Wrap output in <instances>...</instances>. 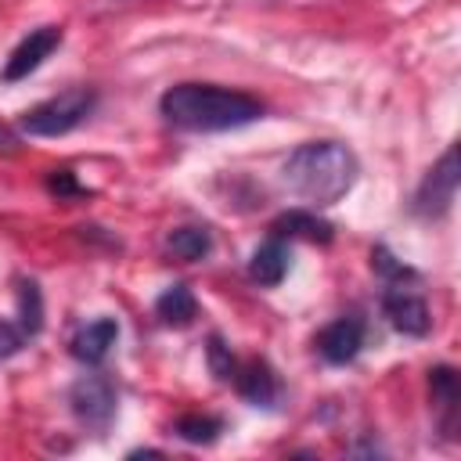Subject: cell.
<instances>
[{
    "mask_svg": "<svg viewBox=\"0 0 461 461\" xmlns=\"http://www.w3.org/2000/svg\"><path fill=\"white\" fill-rule=\"evenodd\" d=\"M155 317L169 328H187L198 317V303L191 295L187 285H169L158 299H155Z\"/></svg>",
    "mask_w": 461,
    "mask_h": 461,
    "instance_id": "cell-14",
    "label": "cell"
},
{
    "mask_svg": "<svg viewBox=\"0 0 461 461\" xmlns=\"http://www.w3.org/2000/svg\"><path fill=\"white\" fill-rule=\"evenodd\" d=\"M220 432H223V418H216V414H180L173 421V436L184 443H194V447L216 443Z\"/></svg>",
    "mask_w": 461,
    "mask_h": 461,
    "instance_id": "cell-16",
    "label": "cell"
},
{
    "mask_svg": "<svg viewBox=\"0 0 461 461\" xmlns=\"http://www.w3.org/2000/svg\"><path fill=\"white\" fill-rule=\"evenodd\" d=\"M166 249L184 263H198V259H205L212 252V230L209 227H194V223L191 227H173L169 238H166Z\"/></svg>",
    "mask_w": 461,
    "mask_h": 461,
    "instance_id": "cell-15",
    "label": "cell"
},
{
    "mask_svg": "<svg viewBox=\"0 0 461 461\" xmlns=\"http://www.w3.org/2000/svg\"><path fill=\"white\" fill-rule=\"evenodd\" d=\"M25 339H29V335L22 331V324H14V321H0V360L22 353Z\"/></svg>",
    "mask_w": 461,
    "mask_h": 461,
    "instance_id": "cell-21",
    "label": "cell"
},
{
    "mask_svg": "<svg viewBox=\"0 0 461 461\" xmlns=\"http://www.w3.org/2000/svg\"><path fill=\"white\" fill-rule=\"evenodd\" d=\"M18 324L29 339L40 335V328H43V292L32 277L18 281Z\"/></svg>",
    "mask_w": 461,
    "mask_h": 461,
    "instance_id": "cell-17",
    "label": "cell"
},
{
    "mask_svg": "<svg viewBox=\"0 0 461 461\" xmlns=\"http://www.w3.org/2000/svg\"><path fill=\"white\" fill-rule=\"evenodd\" d=\"M115 339H119L115 317H97V321H90L86 328H79V331L72 335V357H76L79 364H101V360L112 353Z\"/></svg>",
    "mask_w": 461,
    "mask_h": 461,
    "instance_id": "cell-12",
    "label": "cell"
},
{
    "mask_svg": "<svg viewBox=\"0 0 461 461\" xmlns=\"http://www.w3.org/2000/svg\"><path fill=\"white\" fill-rule=\"evenodd\" d=\"M270 234L274 238H303V241H317V245H328L335 238V227L310 212V209H285L281 216H274L270 223Z\"/></svg>",
    "mask_w": 461,
    "mask_h": 461,
    "instance_id": "cell-11",
    "label": "cell"
},
{
    "mask_svg": "<svg viewBox=\"0 0 461 461\" xmlns=\"http://www.w3.org/2000/svg\"><path fill=\"white\" fill-rule=\"evenodd\" d=\"M429 393H432V403H436V421H439V432L450 439L454 429H457V403H461V385H457V371L439 364L429 371Z\"/></svg>",
    "mask_w": 461,
    "mask_h": 461,
    "instance_id": "cell-10",
    "label": "cell"
},
{
    "mask_svg": "<svg viewBox=\"0 0 461 461\" xmlns=\"http://www.w3.org/2000/svg\"><path fill=\"white\" fill-rule=\"evenodd\" d=\"M371 267H375V274H378L385 285H407V281H418V270L407 267L403 259H396L385 245H375V249H371Z\"/></svg>",
    "mask_w": 461,
    "mask_h": 461,
    "instance_id": "cell-18",
    "label": "cell"
},
{
    "mask_svg": "<svg viewBox=\"0 0 461 461\" xmlns=\"http://www.w3.org/2000/svg\"><path fill=\"white\" fill-rule=\"evenodd\" d=\"M234 385H238V393H241L249 403H256V407H277V400H281V378H277V371H274L267 360H259V357L238 364Z\"/></svg>",
    "mask_w": 461,
    "mask_h": 461,
    "instance_id": "cell-9",
    "label": "cell"
},
{
    "mask_svg": "<svg viewBox=\"0 0 461 461\" xmlns=\"http://www.w3.org/2000/svg\"><path fill=\"white\" fill-rule=\"evenodd\" d=\"M94 108H97V90L94 86H68L54 97L40 101L36 108H29L22 115V130L29 137H65L79 122H86V115Z\"/></svg>",
    "mask_w": 461,
    "mask_h": 461,
    "instance_id": "cell-3",
    "label": "cell"
},
{
    "mask_svg": "<svg viewBox=\"0 0 461 461\" xmlns=\"http://www.w3.org/2000/svg\"><path fill=\"white\" fill-rule=\"evenodd\" d=\"M285 274H288V245H285V238H274L270 234L263 245L252 249V256H249V277L256 285H263V288H274V285L285 281Z\"/></svg>",
    "mask_w": 461,
    "mask_h": 461,
    "instance_id": "cell-13",
    "label": "cell"
},
{
    "mask_svg": "<svg viewBox=\"0 0 461 461\" xmlns=\"http://www.w3.org/2000/svg\"><path fill=\"white\" fill-rule=\"evenodd\" d=\"M158 112L169 126L191 130V133H220V130H238L256 119H263V101L216 86V83H176L158 97Z\"/></svg>",
    "mask_w": 461,
    "mask_h": 461,
    "instance_id": "cell-1",
    "label": "cell"
},
{
    "mask_svg": "<svg viewBox=\"0 0 461 461\" xmlns=\"http://www.w3.org/2000/svg\"><path fill=\"white\" fill-rule=\"evenodd\" d=\"M457 180H461V173H457V148L450 144L439 155V162L421 176V184H418V191L411 198L414 216H421V220L447 216L450 205H454V198H457Z\"/></svg>",
    "mask_w": 461,
    "mask_h": 461,
    "instance_id": "cell-4",
    "label": "cell"
},
{
    "mask_svg": "<svg viewBox=\"0 0 461 461\" xmlns=\"http://www.w3.org/2000/svg\"><path fill=\"white\" fill-rule=\"evenodd\" d=\"M47 191H50L54 198H83V194H86V187L76 180L72 169H50V173H47Z\"/></svg>",
    "mask_w": 461,
    "mask_h": 461,
    "instance_id": "cell-20",
    "label": "cell"
},
{
    "mask_svg": "<svg viewBox=\"0 0 461 461\" xmlns=\"http://www.w3.org/2000/svg\"><path fill=\"white\" fill-rule=\"evenodd\" d=\"M285 184L313 205H335L357 184L360 162L339 140H306L285 158Z\"/></svg>",
    "mask_w": 461,
    "mask_h": 461,
    "instance_id": "cell-2",
    "label": "cell"
},
{
    "mask_svg": "<svg viewBox=\"0 0 461 461\" xmlns=\"http://www.w3.org/2000/svg\"><path fill=\"white\" fill-rule=\"evenodd\" d=\"M61 47V25H40L32 29L4 61L0 68V79L4 83H18V79H29V72H36L54 50Z\"/></svg>",
    "mask_w": 461,
    "mask_h": 461,
    "instance_id": "cell-6",
    "label": "cell"
},
{
    "mask_svg": "<svg viewBox=\"0 0 461 461\" xmlns=\"http://www.w3.org/2000/svg\"><path fill=\"white\" fill-rule=\"evenodd\" d=\"M68 407H72V414H76L79 425H86L94 432H104L112 425V418H115L119 393L112 385V378H104V375H83L68 389Z\"/></svg>",
    "mask_w": 461,
    "mask_h": 461,
    "instance_id": "cell-5",
    "label": "cell"
},
{
    "mask_svg": "<svg viewBox=\"0 0 461 461\" xmlns=\"http://www.w3.org/2000/svg\"><path fill=\"white\" fill-rule=\"evenodd\" d=\"M382 313H385V321L400 335H411V339H421L432 328L429 303L418 292H411L407 285H385V292H382Z\"/></svg>",
    "mask_w": 461,
    "mask_h": 461,
    "instance_id": "cell-7",
    "label": "cell"
},
{
    "mask_svg": "<svg viewBox=\"0 0 461 461\" xmlns=\"http://www.w3.org/2000/svg\"><path fill=\"white\" fill-rule=\"evenodd\" d=\"M313 346H317V353H321L324 364L342 367V364L357 360V353H360V346H364V317H360V313H342V317H335L331 324H324V328L317 331Z\"/></svg>",
    "mask_w": 461,
    "mask_h": 461,
    "instance_id": "cell-8",
    "label": "cell"
},
{
    "mask_svg": "<svg viewBox=\"0 0 461 461\" xmlns=\"http://www.w3.org/2000/svg\"><path fill=\"white\" fill-rule=\"evenodd\" d=\"M18 140H14V133L7 130V126H0V148H14Z\"/></svg>",
    "mask_w": 461,
    "mask_h": 461,
    "instance_id": "cell-22",
    "label": "cell"
},
{
    "mask_svg": "<svg viewBox=\"0 0 461 461\" xmlns=\"http://www.w3.org/2000/svg\"><path fill=\"white\" fill-rule=\"evenodd\" d=\"M205 360H209V371H212L220 382H234L238 360H234L230 346H227L220 335H209V346H205Z\"/></svg>",
    "mask_w": 461,
    "mask_h": 461,
    "instance_id": "cell-19",
    "label": "cell"
}]
</instances>
